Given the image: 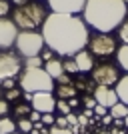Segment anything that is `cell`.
I'll list each match as a JSON object with an SVG mask.
<instances>
[{
  "instance_id": "obj_1",
  "label": "cell",
  "mask_w": 128,
  "mask_h": 134,
  "mask_svg": "<svg viewBox=\"0 0 128 134\" xmlns=\"http://www.w3.org/2000/svg\"><path fill=\"white\" fill-rule=\"evenodd\" d=\"M44 44L58 56H74L84 50L90 40V30L84 18L78 14H60L50 12L42 24Z\"/></svg>"
},
{
  "instance_id": "obj_2",
  "label": "cell",
  "mask_w": 128,
  "mask_h": 134,
  "mask_svg": "<svg viewBox=\"0 0 128 134\" xmlns=\"http://www.w3.org/2000/svg\"><path fill=\"white\" fill-rule=\"evenodd\" d=\"M128 16L126 0H86L82 10L84 22L92 26L96 32L110 34L114 32L124 18Z\"/></svg>"
},
{
  "instance_id": "obj_3",
  "label": "cell",
  "mask_w": 128,
  "mask_h": 134,
  "mask_svg": "<svg viewBox=\"0 0 128 134\" xmlns=\"http://www.w3.org/2000/svg\"><path fill=\"white\" fill-rule=\"evenodd\" d=\"M46 16H48V8L40 2H26L22 6H16L12 12V20L18 26V30H36L42 28Z\"/></svg>"
},
{
  "instance_id": "obj_4",
  "label": "cell",
  "mask_w": 128,
  "mask_h": 134,
  "mask_svg": "<svg viewBox=\"0 0 128 134\" xmlns=\"http://www.w3.org/2000/svg\"><path fill=\"white\" fill-rule=\"evenodd\" d=\"M18 86L22 92H52L54 80L44 68H22L18 76Z\"/></svg>"
},
{
  "instance_id": "obj_5",
  "label": "cell",
  "mask_w": 128,
  "mask_h": 134,
  "mask_svg": "<svg viewBox=\"0 0 128 134\" xmlns=\"http://www.w3.org/2000/svg\"><path fill=\"white\" fill-rule=\"evenodd\" d=\"M16 52L22 58H32V56H40L44 50V38L42 34L36 32V30H20L16 36Z\"/></svg>"
},
{
  "instance_id": "obj_6",
  "label": "cell",
  "mask_w": 128,
  "mask_h": 134,
  "mask_svg": "<svg viewBox=\"0 0 128 134\" xmlns=\"http://www.w3.org/2000/svg\"><path fill=\"white\" fill-rule=\"evenodd\" d=\"M116 50H118V40L112 34L96 32L88 40V52L96 58H110L112 54H116Z\"/></svg>"
},
{
  "instance_id": "obj_7",
  "label": "cell",
  "mask_w": 128,
  "mask_h": 134,
  "mask_svg": "<svg viewBox=\"0 0 128 134\" xmlns=\"http://www.w3.org/2000/svg\"><path fill=\"white\" fill-rule=\"evenodd\" d=\"M92 80L96 86H116V82L120 80V66L112 62L96 64L92 70Z\"/></svg>"
},
{
  "instance_id": "obj_8",
  "label": "cell",
  "mask_w": 128,
  "mask_h": 134,
  "mask_svg": "<svg viewBox=\"0 0 128 134\" xmlns=\"http://www.w3.org/2000/svg\"><path fill=\"white\" fill-rule=\"evenodd\" d=\"M22 72V58L18 52L2 50L0 52V82L6 78H16Z\"/></svg>"
},
{
  "instance_id": "obj_9",
  "label": "cell",
  "mask_w": 128,
  "mask_h": 134,
  "mask_svg": "<svg viewBox=\"0 0 128 134\" xmlns=\"http://www.w3.org/2000/svg\"><path fill=\"white\" fill-rule=\"evenodd\" d=\"M18 36V26L8 16L0 18V50H8L14 46Z\"/></svg>"
},
{
  "instance_id": "obj_10",
  "label": "cell",
  "mask_w": 128,
  "mask_h": 134,
  "mask_svg": "<svg viewBox=\"0 0 128 134\" xmlns=\"http://www.w3.org/2000/svg\"><path fill=\"white\" fill-rule=\"evenodd\" d=\"M30 104H32V110L40 114H54L56 110V98L52 92H34Z\"/></svg>"
},
{
  "instance_id": "obj_11",
  "label": "cell",
  "mask_w": 128,
  "mask_h": 134,
  "mask_svg": "<svg viewBox=\"0 0 128 134\" xmlns=\"http://www.w3.org/2000/svg\"><path fill=\"white\" fill-rule=\"evenodd\" d=\"M52 12L60 14H80L86 6V0H48Z\"/></svg>"
},
{
  "instance_id": "obj_12",
  "label": "cell",
  "mask_w": 128,
  "mask_h": 134,
  "mask_svg": "<svg viewBox=\"0 0 128 134\" xmlns=\"http://www.w3.org/2000/svg\"><path fill=\"white\" fill-rule=\"evenodd\" d=\"M92 96H94L96 104H102V106H106L108 110H110L114 104H118V94H116V90L110 88V86H96V88L92 90Z\"/></svg>"
},
{
  "instance_id": "obj_13",
  "label": "cell",
  "mask_w": 128,
  "mask_h": 134,
  "mask_svg": "<svg viewBox=\"0 0 128 134\" xmlns=\"http://www.w3.org/2000/svg\"><path fill=\"white\" fill-rule=\"evenodd\" d=\"M74 62L78 66V72H92L94 70V56L90 54L88 50H80L72 56Z\"/></svg>"
},
{
  "instance_id": "obj_14",
  "label": "cell",
  "mask_w": 128,
  "mask_h": 134,
  "mask_svg": "<svg viewBox=\"0 0 128 134\" xmlns=\"http://www.w3.org/2000/svg\"><path fill=\"white\" fill-rule=\"evenodd\" d=\"M62 62H64V60H60V58H56V56H54V58H50V60H46L42 68L52 76V80H58L62 74H64V64H62Z\"/></svg>"
},
{
  "instance_id": "obj_15",
  "label": "cell",
  "mask_w": 128,
  "mask_h": 134,
  "mask_svg": "<svg viewBox=\"0 0 128 134\" xmlns=\"http://www.w3.org/2000/svg\"><path fill=\"white\" fill-rule=\"evenodd\" d=\"M114 90H116V94H118V102H122V104L128 106V74L126 76H120V80L116 82Z\"/></svg>"
},
{
  "instance_id": "obj_16",
  "label": "cell",
  "mask_w": 128,
  "mask_h": 134,
  "mask_svg": "<svg viewBox=\"0 0 128 134\" xmlns=\"http://www.w3.org/2000/svg\"><path fill=\"white\" fill-rule=\"evenodd\" d=\"M54 90H56V96H58V98H62V100L76 98V94H78V90L74 88L72 84H58Z\"/></svg>"
},
{
  "instance_id": "obj_17",
  "label": "cell",
  "mask_w": 128,
  "mask_h": 134,
  "mask_svg": "<svg viewBox=\"0 0 128 134\" xmlns=\"http://www.w3.org/2000/svg\"><path fill=\"white\" fill-rule=\"evenodd\" d=\"M116 62H118V66L122 68L124 72H128V44L118 46V50H116Z\"/></svg>"
},
{
  "instance_id": "obj_18",
  "label": "cell",
  "mask_w": 128,
  "mask_h": 134,
  "mask_svg": "<svg viewBox=\"0 0 128 134\" xmlns=\"http://www.w3.org/2000/svg\"><path fill=\"white\" fill-rule=\"evenodd\" d=\"M30 112H32V104L30 102H18L16 106H14V118H28L30 116Z\"/></svg>"
},
{
  "instance_id": "obj_19",
  "label": "cell",
  "mask_w": 128,
  "mask_h": 134,
  "mask_svg": "<svg viewBox=\"0 0 128 134\" xmlns=\"http://www.w3.org/2000/svg\"><path fill=\"white\" fill-rule=\"evenodd\" d=\"M16 132V122L10 116L0 118V134H14Z\"/></svg>"
},
{
  "instance_id": "obj_20",
  "label": "cell",
  "mask_w": 128,
  "mask_h": 134,
  "mask_svg": "<svg viewBox=\"0 0 128 134\" xmlns=\"http://www.w3.org/2000/svg\"><path fill=\"white\" fill-rule=\"evenodd\" d=\"M108 114H110L112 118H126L128 116V106L122 104V102H118V104H114V106L108 110Z\"/></svg>"
},
{
  "instance_id": "obj_21",
  "label": "cell",
  "mask_w": 128,
  "mask_h": 134,
  "mask_svg": "<svg viewBox=\"0 0 128 134\" xmlns=\"http://www.w3.org/2000/svg\"><path fill=\"white\" fill-rule=\"evenodd\" d=\"M118 40L122 44H128V16L124 18V22L118 26Z\"/></svg>"
},
{
  "instance_id": "obj_22",
  "label": "cell",
  "mask_w": 128,
  "mask_h": 134,
  "mask_svg": "<svg viewBox=\"0 0 128 134\" xmlns=\"http://www.w3.org/2000/svg\"><path fill=\"white\" fill-rule=\"evenodd\" d=\"M44 60L42 56H32V58H24V68H42Z\"/></svg>"
},
{
  "instance_id": "obj_23",
  "label": "cell",
  "mask_w": 128,
  "mask_h": 134,
  "mask_svg": "<svg viewBox=\"0 0 128 134\" xmlns=\"http://www.w3.org/2000/svg\"><path fill=\"white\" fill-rule=\"evenodd\" d=\"M16 126H18V130H20V134H30L32 132V120H28V118L16 120Z\"/></svg>"
},
{
  "instance_id": "obj_24",
  "label": "cell",
  "mask_w": 128,
  "mask_h": 134,
  "mask_svg": "<svg viewBox=\"0 0 128 134\" xmlns=\"http://www.w3.org/2000/svg\"><path fill=\"white\" fill-rule=\"evenodd\" d=\"M56 110L60 112V116H66V114H70V112H72V108H70L68 100H62V98H56Z\"/></svg>"
},
{
  "instance_id": "obj_25",
  "label": "cell",
  "mask_w": 128,
  "mask_h": 134,
  "mask_svg": "<svg viewBox=\"0 0 128 134\" xmlns=\"http://www.w3.org/2000/svg\"><path fill=\"white\" fill-rule=\"evenodd\" d=\"M62 64H64V72H68V74H76L78 72V66H76V62H74L72 56H70L68 60H64Z\"/></svg>"
},
{
  "instance_id": "obj_26",
  "label": "cell",
  "mask_w": 128,
  "mask_h": 134,
  "mask_svg": "<svg viewBox=\"0 0 128 134\" xmlns=\"http://www.w3.org/2000/svg\"><path fill=\"white\" fill-rule=\"evenodd\" d=\"M20 92H22L20 88H10V90H6L4 100H8V102H12V100H18V98H20Z\"/></svg>"
},
{
  "instance_id": "obj_27",
  "label": "cell",
  "mask_w": 128,
  "mask_h": 134,
  "mask_svg": "<svg viewBox=\"0 0 128 134\" xmlns=\"http://www.w3.org/2000/svg\"><path fill=\"white\" fill-rule=\"evenodd\" d=\"M8 112H10V102L4 100V98H0V118L8 116Z\"/></svg>"
},
{
  "instance_id": "obj_28",
  "label": "cell",
  "mask_w": 128,
  "mask_h": 134,
  "mask_svg": "<svg viewBox=\"0 0 128 134\" xmlns=\"http://www.w3.org/2000/svg\"><path fill=\"white\" fill-rule=\"evenodd\" d=\"M10 12V0H0V18L8 16Z\"/></svg>"
},
{
  "instance_id": "obj_29",
  "label": "cell",
  "mask_w": 128,
  "mask_h": 134,
  "mask_svg": "<svg viewBox=\"0 0 128 134\" xmlns=\"http://www.w3.org/2000/svg\"><path fill=\"white\" fill-rule=\"evenodd\" d=\"M40 122L44 124V126H54L56 118H54V114H42V120H40Z\"/></svg>"
},
{
  "instance_id": "obj_30",
  "label": "cell",
  "mask_w": 128,
  "mask_h": 134,
  "mask_svg": "<svg viewBox=\"0 0 128 134\" xmlns=\"http://www.w3.org/2000/svg\"><path fill=\"white\" fill-rule=\"evenodd\" d=\"M82 104H84L86 108H90V110H94V106H96L94 96H84V98H82Z\"/></svg>"
},
{
  "instance_id": "obj_31",
  "label": "cell",
  "mask_w": 128,
  "mask_h": 134,
  "mask_svg": "<svg viewBox=\"0 0 128 134\" xmlns=\"http://www.w3.org/2000/svg\"><path fill=\"white\" fill-rule=\"evenodd\" d=\"M106 114H108V108L106 106H102V104H96L94 106V116H106Z\"/></svg>"
},
{
  "instance_id": "obj_32",
  "label": "cell",
  "mask_w": 128,
  "mask_h": 134,
  "mask_svg": "<svg viewBox=\"0 0 128 134\" xmlns=\"http://www.w3.org/2000/svg\"><path fill=\"white\" fill-rule=\"evenodd\" d=\"M0 86H2V90H10V88H16V84H14V78H6L0 82Z\"/></svg>"
},
{
  "instance_id": "obj_33",
  "label": "cell",
  "mask_w": 128,
  "mask_h": 134,
  "mask_svg": "<svg viewBox=\"0 0 128 134\" xmlns=\"http://www.w3.org/2000/svg\"><path fill=\"white\" fill-rule=\"evenodd\" d=\"M28 120H32V124L34 122H40V120H42V114L36 112V110H32V112H30V116H28Z\"/></svg>"
},
{
  "instance_id": "obj_34",
  "label": "cell",
  "mask_w": 128,
  "mask_h": 134,
  "mask_svg": "<svg viewBox=\"0 0 128 134\" xmlns=\"http://www.w3.org/2000/svg\"><path fill=\"white\" fill-rule=\"evenodd\" d=\"M66 120H68V126H74V124H78V116L74 114V112L66 114Z\"/></svg>"
},
{
  "instance_id": "obj_35",
  "label": "cell",
  "mask_w": 128,
  "mask_h": 134,
  "mask_svg": "<svg viewBox=\"0 0 128 134\" xmlns=\"http://www.w3.org/2000/svg\"><path fill=\"white\" fill-rule=\"evenodd\" d=\"M56 126H58V128H66V126H68L66 116H58V118H56Z\"/></svg>"
},
{
  "instance_id": "obj_36",
  "label": "cell",
  "mask_w": 128,
  "mask_h": 134,
  "mask_svg": "<svg viewBox=\"0 0 128 134\" xmlns=\"http://www.w3.org/2000/svg\"><path fill=\"white\" fill-rule=\"evenodd\" d=\"M40 56H42V60H50V58H54V52H52L50 50V48H46V50H42V54H40Z\"/></svg>"
},
{
  "instance_id": "obj_37",
  "label": "cell",
  "mask_w": 128,
  "mask_h": 134,
  "mask_svg": "<svg viewBox=\"0 0 128 134\" xmlns=\"http://www.w3.org/2000/svg\"><path fill=\"white\" fill-rule=\"evenodd\" d=\"M56 82H58V84H70V76H68L66 72H64V74H62V76H60V78L56 80Z\"/></svg>"
},
{
  "instance_id": "obj_38",
  "label": "cell",
  "mask_w": 128,
  "mask_h": 134,
  "mask_svg": "<svg viewBox=\"0 0 128 134\" xmlns=\"http://www.w3.org/2000/svg\"><path fill=\"white\" fill-rule=\"evenodd\" d=\"M68 104H70V108H76V106H80L78 98H70V100H68Z\"/></svg>"
},
{
  "instance_id": "obj_39",
  "label": "cell",
  "mask_w": 128,
  "mask_h": 134,
  "mask_svg": "<svg viewBox=\"0 0 128 134\" xmlns=\"http://www.w3.org/2000/svg\"><path fill=\"white\" fill-rule=\"evenodd\" d=\"M112 120H114V118H112L110 114H106V116H102V122H104V124H110Z\"/></svg>"
},
{
  "instance_id": "obj_40",
  "label": "cell",
  "mask_w": 128,
  "mask_h": 134,
  "mask_svg": "<svg viewBox=\"0 0 128 134\" xmlns=\"http://www.w3.org/2000/svg\"><path fill=\"white\" fill-rule=\"evenodd\" d=\"M24 102H32V92H24Z\"/></svg>"
},
{
  "instance_id": "obj_41",
  "label": "cell",
  "mask_w": 128,
  "mask_h": 134,
  "mask_svg": "<svg viewBox=\"0 0 128 134\" xmlns=\"http://www.w3.org/2000/svg\"><path fill=\"white\" fill-rule=\"evenodd\" d=\"M82 116H86V118L94 116V110H90V108H86V110H84V114H82Z\"/></svg>"
},
{
  "instance_id": "obj_42",
  "label": "cell",
  "mask_w": 128,
  "mask_h": 134,
  "mask_svg": "<svg viewBox=\"0 0 128 134\" xmlns=\"http://www.w3.org/2000/svg\"><path fill=\"white\" fill-rule=\"evenodd\" d=\"M60 134H74V130L66 126V128H60Z\"/></svg>"
},
{
  "instance_id": "obj_43",
  "label": "cell",
  "mask_w": 128,
  "mask_h": 134,
  "mask_svg": "<svg viewBox=\"0 0 128 134\" xmlns=\"http://www.w3.org/2000/svg\"><path fill=\"white\" fill-rule=\"evenodd\" d=\"M12 4H16V6H22V4H26L28 0H10Z\"/></svg>"
},
{
  "instance_id": "obj_44",
  "label": "cell",
  "mask_w": 128,
  "mask_h": 134,
  "mask_svg": "<svg viewBox=\"0 0 128 134\" xmlns=\"http://www.w3.org/2000/svg\"><path fill=\"white\" fill-rule=\"evenodd\" d=\"M122 120H124V126L128 128V116H126V118H122Z\"/></svg>"
},
{
  "instance_id": "obj_45",
  "label": "cell",
  "mask_w": 128,
  "mask_h": 134,
  "mask_svg": "<svg viewBox=\"0 0 128 134\" xmlns=\"http://www.w3.org/2000/svg\"><path fill=\"white\" fill-rule=\"evenodd\" d=\"M0 98H2V86H0Z\"/></svg>"
},
{
  "instance_id": "obj_46",
  "label": "cell",
  "mask_w": 128,
  "mask_h": 134,
  "mask_svg": "<svg viewBox=\"0 0 128 134\" xmlns=\"http://www.w3.org/2000/svg\"><path fill=\"white\" fill-rule=\"evenodd\" d=\"M126 4H128V0H126Z\"/></svg>"
},
{
  "instance_id": "obj_47",
  "label": "cell",
  "mask_w": 128,
  "mask_h": 134,
  "mask_svg": "<svg viewBox=\"0 0 128 134\" xmlns=\"http://www.w3.org/2000/svg\"><path fill=\"white\" fill-rule=\"evenodd\" d=\"M14 134H16V132H14Z\"/></svg>"
}]
</instances>
